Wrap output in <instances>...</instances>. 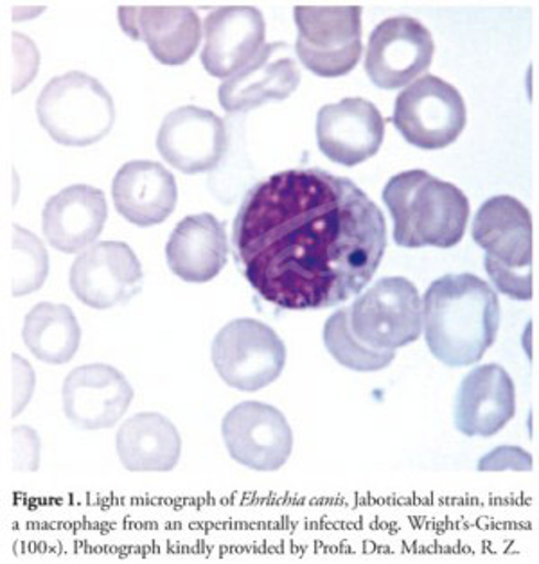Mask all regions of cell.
Listing matches in <instances>:
<instances>
[{"label":"cell","instance_id":"277c9868","mask_svg":"<svg viewBox=\"0 0 539 564\" xmlns=\"http://www.w3.org/2000/svg\"><path fill=\"white\" fill-rule=\"evenodd\" d=\"M475 243L486 252L487 273L500 293L516 301L532 297V219L515 196H493L473 219Z\"/></svg>","mask_w":539,"mask_h":564},{"label":"cell","instance_id":"ba28073f","mask_svg":"<svg viewBox=\"0 0 539 564\" xmlns=\"http://www.w3.org/2000/svg\"><path fill=\"white\" fill-rule=\"evenodd\" d=\"M392 122L412 147L442 150L464 132L466 102L453 85L427 74L399 94L394 102Z\"/></svg>","mask_w":539,"mask_h":564},{"label":"cell","instance_id":"5b68a950","mask_svg":"<svg viewBox=\"0 0 539 564\" xmlns=\"http://www.w3.org/2000/svg\"><path fill=\"white\" fill-rule=\"evenodd\" d=\"M40 127L64 147H93L110 133L116 107L107 88L73 70L51 79L36 99Z\"/></svg>","mask_w":539,"mask_h":564},{"label":"cell","instance_id":"ffe728a7","mask_svg":"<svg viewBox=\"0 0 539 564\" xmlns=\"http://www.w3.org/2000/svg\"><path fill=\"white\" fill-rule=\"evenodd\" d=\"M107 218L105 193L94 185L74 184L47 199L42 229L53 249L78 253L101 236Z\"/></svg>","mask_w":539,"mask_h":564},{"label":"cell","instance_id":"7a4b0ae2","mask_svg":"<svg viewBox=\"0 0 539 564\" xmlns=\"http://www.w3.org/2000/svg\"><path fill=\"white\" fill-rule=\"evenodd\" d=\"M428 349L448 367L481 361L500 329V302L495 290L473 273H450L424 293Z\"/></svg>","mask_w":539,"mask_h":564},{"label":"cell","instance_id":"6da1fadb","mask_svg":"<svg viewBox=\"0 0 539 564\" xmlns=\"http://www.w3.org/2000/svg\"><path fill=\"white\" fill-rule=\"evenodd\" d=\"M234 259L262 301L324 310L364 292L387 250L378 205L345 176L293 167L258 182L233 227Z\"/></svg>","mask_w":539,"mask_h":564},{"label":"cell","instance_id":"603a6c76","mask_svg":"<svg viewBox=\"0 0 539 564\" xmlns=\"http://www.w3.org/2000/svg\"><path fill=\"white\" fill-rule=\"evenodd\" d=\"M117 455L131 473H168L182 455V437L164 415L144 412L128 419L117 432Z\"/></svg>","mask_w":539,"mask_h":564},{"label":"cell","instance_id":"4fadbf2b","mask_svg":"<svg viewBox=\"0 0 539 564\" xmlns=\"http://www.w3.org/2000/svg\"><path fill=\"white\" fill-rule=\"evenodd\" d=\"M227 147L224 119L191 105L168 113L157 137V150L162 159L185 175L216 170L224 161Z\"/></svg>","mask_w":539,"mask_h":564},{"label":"cell","instance_id":"83f0119b","mask_svg":"<svg viewBox=\"0 0 539 564\" xmlns=\"http://www.w3.org/2000/svg\"><path fill=\"white\" fill-rule=\"evenodd\" d=\"M532 458L525 449L502 446L478 460V471H529Z\"/></svg>","mask_w":539,"mask_h":564},{"label":"cell","instance_id":"8fae6325","mask_svg":"<svg viewBox=\"0 0 539 564\" xmlns=\"http://www.w3.org/2000/svg\"><path fill=\"white\" fill-rule=\"evenodd\" d=\"M435 44L432 33L412 17H392L370 33L365 73L376 87L396 90L432 65Z\"/></svg>","mask_w":539,"mask_h":564},{"label":"cell","instance_id":"8992f818","mask_svg":"<svg viewBox=\"0 0 539 564\" xmlns=\"http://www.w3.org/2000/svg\"><path fill=\"white\" fill-rule=\"evenodd\" d=\"M295 50L302 65L321 78H341L358 65L362 45L359 6H297Z\"/></svg>","mask_w":539,"mask_h":564},{"label":"cell","instance_id":"7c38bea8","mask_svg":"<svg viewBox=\"0 0 539 564\" xmlns=\"http://www.w3.org/2000/svg\"><path fill=\"white\" fill-rule=\"evenodd\" d=\"M142 267L122 241H101L79 253L71 268V290L93 310L127 304L142 288Z\"/></svg>","mask_w":539,"mask_h":564},{"label":"cell","instance_id":"484cf974","mask_svg":"<svg viewBox=\"0 0 539 564\" xmlns=\"http://www.w3.org/2000/svg\"><path fill=\"white\" fill-rule=\"evenodd\" d=\"M11 295L22 297L44 286L50 273V256L30 230L13 225L11 236Z\"/></svg>","mask_w":539,"mask_h":564},{"label":"cell","instance_id":"d6986e66","mask_svg":"<svg viewBox=\"0 0 539 564\" xmlns=\"http://www.w3.org/2000/svg\"><path fill=\"white\" fill-rule=\"evenodd\" d=\"M515 414V383L504 367L489 364L467 372L455 401V426L462 435L493 437Z\"/></svg>","mask_w":539,"mask_h":564},{"label":"cell","instance_id":"30bf717a","mask_svg":"<svg viewBox=\"0 0 539 564\" xmlns=\"http://www.w3.org/2000/svg\"><path fill=\"white\" fill-rule=\"evenodd\" d=\"M222 435L230 457L254 471H278L292 455V429L272 404H236L224 417Z\"/></svg>","mask_w":539,"mask_h":564},{"label":"cell","instance_id":"44dd1931","mask_svg":"<svg viewBox=\"0 0 539 564\" xmlns=\"http://www.w3.org/2000/svg\"><path fill=\"white\" fill-rule=\"evenodd\" d=\"M117 213L137 227H155L173 215L179 199L175 176L153 161L127 162L112 182Z\"/></svg>","mask_w":539,"mask_h":564},{"label":"cell","instance_id":"cb8c5ba5","mask_svg":"<svg viewBox=\"0 0 539 564\" xmlns=\"http://www.w3.org/2000/svg\"><path fill=\"white\" fill-rule=\"evenodd\" d=\"M22 340L34 358L51 366H64L78 352L82 327L71 307L40 302L25 315Z\"/></svg>","mask_w":539,"mask_h":564},{"label":"cell","instance_id":"ac0fdd59","mask_svg":"<svg viewBox=\"0 0 539 564\" xmlns=\"http://www.w3.org/2000/svg\"><path fill=\"white\" fill-rule=\"evenodd\" d=\"M287 51L281 42L262 45L247 67L222 84L219 105L227 112H248L265 102L290 98L301 85V73Z\"/></svg>","mask_w":539,"mask_h":564},{"label":"cell","instance_id":"52a82bcc","mask_svg":"<svg viewBox=\"0 0 539 564\" xmlns=\"http://www.w3.org/2000/svg\"><path fill=\"white\" fill-rule=\"evenodd\" d=\"M219 378L241 392H258L272 384L287 366V346L272 327L238 318L219 329L211 347Z\"/></svg>","mask_w":539,"mask_h":564},{"label":"cell","instance_id":"2e32d148","mask_svg":"<svg viewBox=\"0 0 539 564\" xmlns=\"http://www.w3.org/2000/svg\"><path fill=\"white\" fill-rule=\"evenodd\" d=\"M119 24L131 40L144 42L155 59L170 67L187 64L202 40L198 13L182 6H122Z\"/></svg>","mask_w":539,"mask_h":564},{"label":"cell","instance_id":"5bb4252c","mask_svg":"<svg viewBox=\"0 0 539 564\" xmlns=\"http://www.w3.org/2000/svg\"><path fill=\"white\" fill-rule=\"evenodd\" d=\"M385 121L375 102L345 98L326 105L316 117V142L335 164L355 167L369 161L384 144Z\"/></svg>","mask_w":539,"mask_h":564},{"label":"cell","instance_id":"3957f363","mask_svg":"<svg viewBox=\"0 0 539 564\" xmlns=\"http://www.w3.org/2000/svg\"><path fill=\"white\" fill-rule=\"evenodd\" d=\"M394 221V241L403 249H452L461 243L470 221V202L457 185L428 171L394 175L384 189Z\"/></svg>","mask_w":539,"mask_h":564},{"label":"cell","instance_id":"4316f807","mask_svg":"<svg viewBox=\"0 0 539 564\" xmlns=\"http://www.w3.org/2000/svg\"><path fill=\"white\" fill-rule=\"evenodd\" d=\"M11 455L17 471H36L40 463V438L34 430L20 426L11 433Z\"/></svg>","mask_w":539,"mask_h":564},{"label":"cell","instance_id":"d4e9b609","mask_svg":"<svg viewBox=\"0 0 539 564\" xmlns=\"http://www.w3.org/2000/svg\"><path fill=\"white\" fill-rule=\"evenodd\" d=\"M324 346L341 366L356 372H378L394 361V350L365 346L351 329L349 307L333 313L324 326Z\"/></svg>","mask_w":539,"mask_h":564},{"label":"cell","instance_id":"e0dca14e","mask_svg":"<svg viewBox=\"0 0 539 564\" xmlns=\"http://www.w3.org/2000/svg\"><path fill=\"white\" fill-rule=\"evenodd\" d=\"M202 65L214 78L229 79L252 62L265 42V17L252 6H225L204 22Z\"/></svg>","mask_w":539,"mask_h":564},{"label":"cell","instance_id":"7402d4cb","mask_svg":"<svg viewBox=\"0 0 539 564\" xmlns=\"http://www.w3.org/2000/svg\"><path fill=\"white\" fill-rule=\"evenodd\" d=\"M227 256L225 225L209 213L179 221L165 245V261L171 272L193 284L213 281L227 264Z\"/></svg>","mask_w":539,"mask_h":564},{"label":"cell","instance_id":"9a60e30c","mask_svg":"<svg viewBox=\"0 0 539 564\" xmlns=\"http://www.w3.org/2000/svg\"><path fill=\"white\" fill-rule=\"evenodd\" d=\"M65 417L82 430H108L116 426L133 401V389L116 367L105 364L83 366L65 378Z\"/></svg>","mask_w":539,"mask_h":564},{"label":"cell","instance_id":"9c48e42d","mask_svg":"<svg viewBox=\"0 0 539 564\" xmlns=\"http://www.w3.org/2000/svg\"><path fill=\"white\" fill-rule=\"evenodd\" d=\"M351 329L362 344L396 350L419 340L423 307L418 288L405 278H385L349 307Z\"/></svg>","mask_w":539,"mask_h":564}]
</instances>
